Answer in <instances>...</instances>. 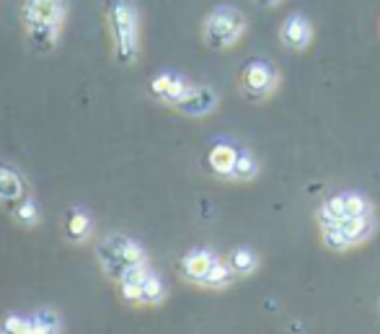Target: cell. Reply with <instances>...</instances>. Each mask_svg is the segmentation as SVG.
<instances>
[{
  "mask_svg": "<svg viewBox=\"0 0 380 334\" xmlns=\"http://www.w3.org/2000/svg\"><path fill=\"white\" fill-rule=\"evenodd\" d=\"M21 18L29 31L31 47L36 52H49L60 39L65 3L63 0H24Z\"/></svg>",
  "mask_w": 380,
  "mask_h": 334,
  "instance_id": "cell-1",
  "label": "cell"
},
{
  "mask_svg": "<svg viewBox=\"0 0 380 334\" xmlns=\"http://www.w3.org/2000/svg\"><path fill=\"white\" fill-rule=\"evenodd\" d=\"M109 21H111V31L117 39V60L119 63H132V57L137 52L135 8L127 0H111L109 3Z\"/></svg>",
  "mask_w": 380,
  "mask_h": 334,
  "instance_id": "cell-2",
  "label": "cell"
},
{
  "mask_svg": "<svg viewBox=\"0 0 380 334\" xmlns=\"http://www.w3.org/2000/svg\"><path fill=\"white\" fill-rule=\"evenodd\" d=\"M99 257L106 272L111 275H119L122 278V272L127 267H135V264H145V252L143 246H137L135 241H129L125 236H111L106 238L99 249Z\"/></svg>",
  "mask_w": 380,
  "mask_h": 334,
  "instance_id": "cell-3",
  "label": "cell"
},
{
  "mask_svg": "<svg viewBox=\"0 0 380 334\" xmlns=\"http://www.w3.org/2000/svg\"><path fill=\"white\" fill-rule=\"evenodd\" d=\"M244 16L233 8H217L209 13L207 24H205V39H207L209 47H228L233 45L238 36L244 34Z\"/></svg>",
  "mask_w": 380,
  "mask_h": 334,
  "instance_id": "cell-4",
  "label": "cell"
},
{
  "mask_svg": "<svg viewBox=\"0 0 380 334\" xmlns=\"http://www.w3.org/2000/svg\"><path fill=\"white\" fill-rule=\"evenodd\" d=\"M244 89L253 96H264L267 91L274 86V73L267 68L264 63H251L248 68L244 70Z\"/></svg>",
  "mask_w": 380,
  "mask_h": 334,
  "instance_id": "cell-5",
  "label": "cell"
},
{
  "mask_svg": "<svg viewBox=\"0 0 380 334\" xmlns=\"http://www.w3.org/2000/svg\"><path fill=\"white\" fill-rule=\"evenodd\" d=\"M238 155H241V153L235 151L233 145L217 143V145H212V151H209L207 163H209V169H212V172H215L217 176H233Z\"/></svg>",
  "mask_w": 380,
  "mask_h": 334,
  "instance_id": "cell-6",
  "label": "cell"
},
{
  "mask_svg": "<svg viewBox=\"0 0 380 334\" xmlns=\"http://www.w3.org/2000/svg\"><path fill=\"white\" fill-rule=\"evenodd\" d=\"M24 192H26L24 176H21L16 169L0 163V199L8 202V205H13V202H18V199L24 197Z\"/></svg>",
  "mask_w": 380,
  "mask_h": 334,
  "instance_id": "cell-7",
  "label": "cell"
},
{
  "mask_svg": "<svg viewBox=\"0 0 380 334\" xmlns=\"http://www.w3.org/2000/svg\"><path fill=\"white\" fill-rule=\"evenodd\" d=\"M176 107L189 114H205L215 107V93L209 89H187V93L176 101Z\"/></svg>",
  "mask_w": 380,
  "mask_h": 334,
  "instance_id": "cell-8",
  "label": "cell"
},
{
  "mask_svg": "<svg viewBox=\"0 0 380 334\" xmlns=\"http://www.w3.org/2000/svg\"><path fill=\"white\" fill-rule=\"evenodd\" d=\"M212 254L207 252H191L184 257V275L187 278H191V280H199V282H205V278L209 275V270H212Z\"/></svg>",
  "mask_w": 380,
  "mask_h": 334,
  "instance_id": "cell-9",
  "label": "cell"
},
{
  "mask_svg": "<svg viewBox=\"0 0 380 334\" xmlns=\"http://www.w3.org/2000/svg\"><path fill=\"white\" fill-rule=\"evenodd\" d=\"M282 39H285V45L295 47V50L306 47L308 39H310V26H308L306 18H300V16L290 18L287 24H285V29H282Z\"/></svg>",
  "mask_w": 380,
  "mask_h": 334,
  "instance_id": "cell-10",
  "label": "cell"
},
{
  "mask_svg": "<svg viewBox=\"0 0 380 334\" xmlns=\"http://www.w3.org/2000/svg\"><path fill=\"white\" fill-rule=\"evenodd\" d=\"M90 231V220L83 210H70L68 213V220H65V234L70 241H83Z\"/></svg>",
  "mask_w": 380,
  "mask_h": 334,
  "instance_id": "cell-11",
  "label": "cell"
},
{
  "mask_svg": "<svg viewBox=\"0 0 380 334\" xmlns=\"http://www.w3.org/2000/svg\"><path fill=\"white\" fill-rule=\"evenodd\" d=\"M321 223L326 226H339L347 218V197H331L326 199V205L321 208Z\"/></svg>",
  "mask_w": 380,
  "mask_h": 334,
  "instance_id": "cell-12",
  "label": "cell"
},
{
  "mask_svg": "<svg viewBox=\"0 0 380 334\" xmlns=\"http://www.w3.org/2000/svg\"><path fill=\"white\" fill-rule=\"evenodd\" d=\"M342 228H344V234H347V238H349V244H352V241H360V238H365V236L370 234V218L367 215L344 218Z\"/></svg>",
  "mask_w": 380,
  "mask_h": 334,
  "instance_id": "cell-13",
  "label": "cell"
},
{
  "mask_svg": "<svg viewBox=\"0 0 380 334\" xmlns=\"http://www.w3.org/2000/svg\"><path fill=\"white\" fill-rule=\"evenodd\" d=\"M324 241L328 246H334V249H344V246L349 244V238H347V234H344L342 223H339V226H326L324 228Z\"/></svg>",
  "mask_w": 380,
  "mask_h": 334,
  "instance_id": "cell-14",
  "label": "cell"
},
{
  "mask_svg": "<svg viewBox=\"0 0 380 334\" xmlns=\"http://www.w3.org/2000/svg\"><path fill=\"white\" fill-rule=\"evenodd\" d=\"M163 298V285L158 278H153V275H148V280L143 282V301H148V303H155V301Z\"/></svg>",
  "mask_w": 380,
  "mask_h": 334,
  "instance_id": "cell-15",
  "label": "cell"
},
{
  "mask_svg": "<svg viewBox=\"0 0 380 334\" xmlns=\"http://www.w3.org/2000/svg\"><path fill=\"white\" fill-rule=\"evenodd\" d=\"M230 267H233V264H230ZM230 267H228L225 262H212V270H209V275L207 278H205V282H207V285H223V282L228 280V278H230Z\"/></svg>",
  "mask_w": 380,
  "mask_h": 334,
  "instance_id": "cell-16",
  "label": "cell"
},
{
  "mask_svg": "<svg viewBox=\"0 0 380 334\" xmlns=\"http://www.w3.org/2000/svg\"><path fill=\"white\" fill-rule=\"evenodd\" d=\"M0 329H3V332H18V334L36 332L34 321H26V319H21V317H6V321H3Z\"/></svg>",
  "mask_w": 380,
  "mask_h": 334,
  "instance_id": "cell-17",
  "label": "cell"
},
{
  "mask_svg": "<svg viewBox=\"0 0 380 334\" xmlns=\"http://www.w3.org/2000/svg\"><path fill=\"white\" fill-rule=\"evenodd\" d=\"M230 264H233V270H238V272L253 270V254L248 252V249H235Z\"/></svg>",
  "mask_w": 380,
  "mask_h": 334,
  "instance_id": "cell-18",
  "label": "cell"
},
{
  "mask_svg": "<svg viewBox=\"0 0 380 334\" xmlns=\"http://www.w3.org/2000/svg\"><path fill=\"white\" fill-rule=\"evenodd\" d=\"M367 215V199L360 195H347V218Z\"/></svg>",
  "mask_w": 380,
  "mask_h": 334,
  "instance_id": "cell-19",
  "label": "cell"
},
{
  "mask_svg": "<svg viewBox=\"0 0 380 334\" xmlns=\"http://www.w3.org/2000/svg\"><path fill=\"white\" fill-rule=\"evenodd\" d=\"M148 267L145 264H135V267H127L125 272H122V282H135V285H143L145 280H148Z\"/></svg>",
  "mask_w": 380,
  "mask_h": 334,
  "instance_id": "cell-20",
  "label": "cell"
},
{
  "mask_svg": "<svg viewBox=\"0 0 380 334\" xmlns=\"http://www.w3.org/2000/svg\"><path fill=\"white\" fill-rule=\"evenodd\" d=\"M253 172H256V163H253L251 155H246V153L238 155V161H235V176L248 179V176H253Z\"/></svg>",
  "mask_w": 380,
  "mask_h": 334,
  "instance_id": "cell-21",
  "label": "cell"
},
{
  "mask_svg": "<svg viewBox=\"0 0 380 334\" xmlns=\"http://www.w3.org/2000/svg\"><path fill=\"white\" fill-rule=\"evenodd\" d=\"M171 83H173V75L163 73V75L153 78V83H150V93H153V96H163V99H166V93H168V89H171Z\"/></svg>",
  "mask_w": 380,
  "mask_h": 334,
  "instance_id": "cell-22",
  "label": "cell"
},
{
  "mask_svg": "<svg viewBox=\"0 0 380 334\" xmlns=\"http://www.w3.org/2000/svg\"><path fill=\"white\" fill-rule=\"evenodd\" d=\"M34 326H36V332H54V329L60 326V321H57L49 311H42V314L34 319Z\"/></svg>",
  "mask_w": 380,
  "mask_h": 334,
  "instance_id": "cell-23",
  "label": "cell"
},
{
  "mask_svg": "<svg viewBox=\"0 0 380 334\" xmlns=\"http://www.w3.org/2000/svg\"><path fill=\"white\" fill-rule=\"evenodd\" d=\"M187 89H189V86L181 81V78H176V75H173V83H171V89H168V93H166V99L171 101V104H176V101H179L181 96L187 93Z\"/></svg>",
  "mask_w": 380,
  "mask_h": 334,
  "instance_id": "cell-24",
  "label": "cell"
},
{
  "mask_svg": "<svg viewBox=\"0 0 380 334\" xmlns=\"http://www.w3.org/2000/svg\"><path fill=\"white\" fill-rule=\"evenodd\" d=\"M122 296H125L127 301H143V285L122 282Z\"/></svg>",
  "mask_w": 380,
  "mask_h": 334,
  "instance_id": "cell-25",
  "label": "cell"
},
{
  "mask_svg": "<svg viewBox=\"0 0 380 334\" xmlns=\"http://www.w3.org/2000/svg\"><path fill=\"white\" fill-rule=\"evenodd\" d=\"M16 218H18V220H24V223L36 220V205H34V202H24V205L16 210Z\"/></svg>",
  "mask_w": 380,
  "mask_h": 334,
  "instance_id": "cell-26",
  "label": "cell"
},
{
  "mask_svg": "<svg viewBox=\"0 0 380 334\" xmlns=\"http://www.w3.org/2000/svg\"><path fill=\"white\" fill-rule=\"evenodd\" d=\"M262 6H271V3H277V0H259Z\"/></svg>",
  "mask_w": 380,
  "mask_h": 334,
  "instance_id": "cell-27",
  "label": "cell"
}]
</instances>
